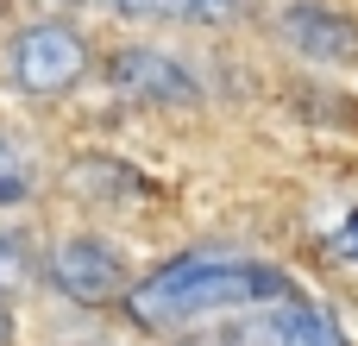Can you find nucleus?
<instances>
[{
    "mask_svg": "<svg viewBox=\"0 0 358 346\" xmlns=\"http://www.w3.org/2000/svg\"><path fill=\"white\" fill-rule=\"evenodd\" d=\"M296 296V284L271 265V258H252V252H227V246H195L170 265H157L151 277L126 284V315L151 334H182V328H201V321H220V315H252V309H271Z\"/></svg>",
    "mask_w": 358,
    "mask_h": 346,
    "instance_id": "nucleus-1",
    "label": "nucleus"
},
{
    "mask_svg": "<svg viewBox=\"0 0 358 346\" xmlns=\"http://www.w3.org/2000/svg\"><path fill=\"white\" fill-rule=\"evenodd\" d=\"M6 57H13V82L25 95H44V101L63 95V88H76L88 76V38L69 19H31V25H19Z\"/></svg>",
    "mask_w": 358,
    "mask_h": 346,
    "instance_id": "nucleus-2",
    "label": "nucleus"
},
{
    "mask_svg": "<svg viewBox=\"0 0 358 346\" xmlns=\"http://www.w3.org/2000/svg\"><path fill=\"white\" fill-rule=\"evenodd\" d=\"M44 277H50L57 296H69L82 309H101V303L126 296V258L107 240H94V233H63L44 252Z\"/></svg>",
    "mask_w": 358,
    "mask_h": 346,
    "instance_id": "nucleus-3",
    "label": "nucleus"
},
{
    "mask_svg": "<svg viewBox=\"0 0 358 346\" xmlns=\"http://www.w3.org/2000/svg\"><path fill=\"white\" fill-rule=\"evenodd\" d=\"M101 69H107L113 95H126V101H151V107H189V101H201L195 69L176 63L170 50H151V44H126Z\"/></svg>",
    "mask_w": 358,
    "mask_h": 346,
    "instance_id": "nucleus-4",
    "label": "nucleus"
},
{
    "mask_svg": "<svg viewBox=\"0 0 358 346\" xmlns=\"http://www.w3.org/2000/svg\"><path fill=\"white\" fill-rule=\"evenodd\" d=\"M239 346H346L340 321L321 309V303H302V296H283L271 309H252Z\"/></svg>",
    "mask_w": 358,
    "mask_h": 346,
    "instance_id": "nucleus-5",
    "label": "nucleus"
},
{
    "mask_svg": "<svg viewBox=\"0 0 358 346\" xmlns=\"http://www.w3.org/2000/svg\"><path fill=\"white\" fill-rule=\"evenodd\" d=\"M277 25H283V38H289L302 57H315V63H358V19L334 13V6L302 0V6H289Z\"/></svg>",
    "mask_w": 358,
    "mask_h": 346,
    "instance_id": "nucleus-6",
    "label": "nucleus"
},
{
    "mask_svg": "<svg viewBox=\"0 0 358 346\" xmlns=\"http://www.w3.org/2000/svg\"><path fill=\"white\" fill-rule=\"evenodd\" d=\"M126 19H176V25H233L245 0H107Z\"/></svg>",
    "mask_w": 358,
    "mask_h": 346,
    "instance_id": "nucleus-7",
    "label": "nucleus"
},
{
    "mask_svg": "<svg viewBox=\"0 0 358 346\" xmlns=\"http://www.w3.org/2000/svg\"><path fill=\"white\" fill-rule=\"evenodd\" d=\"M31 189H38V164H31V151H25L19 139L0 132V208H25Z\"/></svg>",
    "mask_w": 358,
    "mask_h": 346,
    "instance_id": "nucleus-8",
    "label": "nucleus"
},
{
    "mask_svg": "<svg viewBox=\"0 0 358 346\" xmlns=\"http://www.w3.org/2000/svg\"><path fill=\"white\" fill-rule=\"evenodd\" d=\"M31 246L25 240H13V233H0V296H19L25 284H31Z\"/></svg>",
    "mask_w": 358,
    "mask_h": 346,
    "instance_id": "nucleus-9",
    "label": "nucleus"
},
{
    "mask_svg": "<svg viewBox=\"0 0 358 346\" xmlns=\"http://www.w3.org/2000/svg\"><path fill=\"white\" fill-rule=\"evenodd\" d=\"M340 252H352V258H358V214L340 227Z\"/></svg>",
    "mask_w": 358,
    "mask_h": 346,
    "instance_id": "nucleus-10",
    "label": "nucleus"
},
{
    "mask_svg": "<svg viewBox=\"0 0 358 346\" xmlns=\"http://www.w3.org/2000/svg\"><path fill=\"white\" fill-rule=\"evenodd\" d=\"M44 6H76V0H44Z\"/></svg>",
    "mask_w": 358,
    "mask_h": 346,
    "instance_id": "nucleus-11",
    "label": "nucleus"
}]
</instances>
